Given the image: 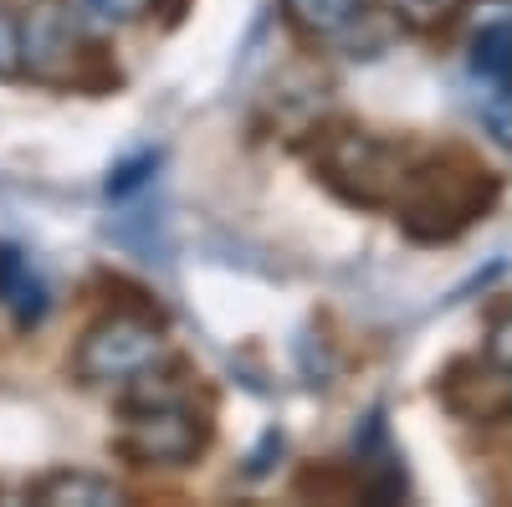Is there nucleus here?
<instances>
[{"label": "nucleus", "instance_id": "f257e3e1", "mask_svg": "<svg viewBox=\"0 0 512 507\" xmlns=\"http://www.w3.org/2000/svg\"><path fill=\"white\" fill-rule=\"evenodd\" d=\"M318 175L354 205H395L415 175V154L364 129H328L313 144Z\"/></svg>", "mask_w": 512, "mask_h": 507}, {"label": "nucleus", "instance_id": "f03ea898", "mask_svg": "<svg viewBox=\"0 0 512 507\" xmlns=\"http://www.w3.org/2000/svg\"><path fill=\"white\" fill-rule=\"evenodd\" d=\"M492 200V180L487 169H472V164H441V159H415V175L405 185V195L395 200L400 221L410 236H425V241H446L456 236L461 226H472Z\"/></svg>", "mask_w": 512, "mask_h": 507}, {"label": "nucleus", "instance_id": "7ed1b4c3", "mask_svg": "<svg viewBox=\"0 0 512 507\" xmlns=\"http://www.w3.org/2000/svg\"><path fill=\"white\" fill-rule=\"evenodd\" d=\"M164 359H169V338L149 313H108L82 333L72 369L88 385H139Z\"/></svg>", "mask_w": 512, "mask_h": 507}, {"label": "nucleus", "instance_id": "20e7f679", "mask_svg": "<svg viewBox=\"0 0 512 507\" xmlns=\"http://www.w3.org/2000/svg\"><path fill=\"white\" fill-rule=\"evenodd\" d=\"M205 446V420L175 390H144L123 415L118 451L134 467H185Z\"/></svg>", "mask_w": 512, "mask_h": 507}, {"label": "nucleus", "instance_id": "39448f33", "mask_svg": "<svg viewBox=\"0 0 512 507\" xmlns=\"http://www.w3.org/2000/svg\"><path fill=\"white\" fill-rule=\"evenodd\" d=\"M82 31L77 16L62 0H36L31 16L21 21V67L36 82H72L82 67Z\"/></svg>", "mask_w": 512, "mask_h": 507}, {"label": "nucleus", "instance_id": "423d86ee", "mask_svg": "<svg viewBox=\"0 0 512 507\" xmlns=\"http://www.w3.org/2000/svg\"><path fill=\"white\" fill-rule=\"evenodd\" d=\"M441 400L461 420H507L512 415V369L487 359H461L441 374Z\"/></svg>", "mask_w": 512, "mask_h": 507}, {"label": "nucleus", "instance_id": "0eeeda50", "mask_svg": "<svg viewBox=\"0 0 512 507\" xmlns=\"http://www.w3.org/2000/svg\"><path fill=\"white\" fill-rule=\"evenodd\" d=\"M0 308L16 318V328H36L47 318V287L16 246H0Z\"/></svg>", "mask_w": 512, "mask_h": 507}, {"label": "nucleus", "instance_id": "6e6552de", "mask_svg": "<svg viewBox=\"0 0 512 507\" xmlns=\"http://www.w3.org/2000/svg\"><path fill=\"white\" fill-rule=\"evenodd\" d=\"M472 67H477L482 82H492V93H512V16H507V0H497L492 21H477Z\"/></svg>", "mask_w": 512, "mask_h": 507}, {"label": "nucleus", "instance_id": "1a4fd4ad", "mask_svg": "<svg viewBox=\"0 0 512 507\" xmlns=\"http://www.w3.org/2000/svg\"><path fill=\"white\" fill-rule=\"evenodd\" d=\"M36 502L47 507H118L123 487L93 472H52L47 482H36Z\"/></svg>", "mask_w": 512, "mask_h": 507}, {"label": "nucleus", "instance_id": "9d476101", "mask_svg": "<svg viewBox=\"0 0 512 507\" xmlns=\"http://www.w3.org/2000/svg\"><path fill=\"white\" fill-rule=\"evenodd\" d=\"M364 11V0H287V16L308 36H344Z\"/></svg>", "mask_w": 512, "mask_h": 507}, {"label": "nucleus", "instance_id": "9b49d317", "mask_svg": "<svg viewBox=\"0 0 512 507\" xmlns=\"http://www.w3.org/2000/svg\"><path fill=\"white\" fill-rule=\"evenodd\" d=\"M82 6L108 26H128V21H144L154 11V0H82Z\"/></svg>", "mask_w": 512, "mask_h": 507}, {"label": "nucleus", "instance_id": "f8f14e48", "mask_svg": "<svg viewBox=\"0 0 512 507\" xmlns=\"http://www.w3.org/2000/svg\"><path fill=\"white\" fill-rule=\"evenodd\" d=\"M395 6H400V16L415 21V26H441V21H451V16L461 11V0H395Z\"/></svg>", "mask_w": 512, "mask_h": 507}, {"label": "nucleus", "instance_id": "ddd939ff", "mask_svg": "<svg viewBox=\"0 0 512 507\" xmlns=\"http://www.w3.org/2000/svg\"><path fill=\"white\" fill-rule=\"evenodd\" d=\"M21 72V21L0 6V77Z\"/></svg>", "mask_w": 512, "mask_h": 507}, {"label": "nucleus", "instance_id": "4468645a", "mask_svg": "<svg viewBox=\"0 0 512 507\" xmlns=\"http://www.w3.org/2000/svg\"><path fill=\"white\" fill-rule=\"evenodd\" d=\"M487 359L507 364L512 369V308H497L492 318V333H487Z\"/></svg>", "mask_w": 512, "mask_h": 507}, {"label": "nucleus", "instance_id": "2eb2a0df", "mask_svg": "<svg viewBox=\"0 0 512 507\" xmlns=\"http://www.w3.org/2000/svg\"><path fill=\"white\" fill-rule=\"evenodd\" d=\"M149 169H154V154H144V159H134V164H123L118 175L108 180V195H128L134 185H144V180H149Z\"/></svg>", "mask_w": 512, "mask_h": 507}]
</instances>
